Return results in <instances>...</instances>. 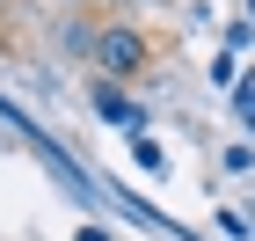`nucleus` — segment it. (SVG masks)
I'll return each instance as SVG.
<instances>
[{
	"mask_svg": "<svg viewBox=\"0 0 255 241\" xmlns=\"http://www.w3.org/2000/svg\"><path fill=\"white\" fill-rule=\"evenodd\" d=\"M88 51H95V73H102V80H138V73H146V59H153V51H146V37H138V29H124V22L95 29V44H88Z\"/></svg>",
	"mask_w": 255,
	"mask_h": 241,
	"instance_id": "1",
	"label": "nucleus"
},
{
	"mask_svg": "<svg viewBox=\"0 0 255 241\" xmlns=\"http://www.w3.org/2000/svg\"><path fill=\"white\" fill-rule=\"evenodd\" d=\"M95 110H102V117H117V124H138V110L117 95V88H110V80H95Z\"/></svg>",
	"mask_w": 255,
	"mask_h": 241,
	"instance_id": "2",
	"label": "nucleus"
},
{
	"mask_svg": "<svg viewBox=\"0 0 255 241\" xmlns=\"http://www.w3.org/2000/svg\"><path fill=\"white\" fill-rule=\"evenodd\" d=\"M234 110H241V124L255 132V88H241V95H234Z\"/></svg>",
	"mask_w": 255,
	"mask_h": 241,
	"instance_id": "3",
	"label": "nucleus"
}]
</instances>
